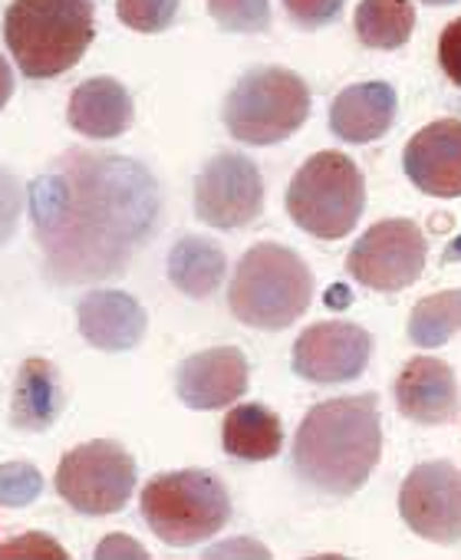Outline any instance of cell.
Wrapping results in <instances>:
<instances>
[{
    "label": "cell",
    "instance_id": "21",
    "mask_svg": "<svg viewBox=\"0 0 461 560\" xmlns=\"http://www.w3.org/2000/svg\"><path fill=\"white\" fill-rule=\"evenodd\" d=\"M224 273H227V257L221 244H214L211 237L188 234L175 241V247L168 250V280L191 301L211 298L221 288Z\"/></svg>",
    "mask_w": 461,
    "mask_h": 560
},
{
    "label": "cell",
    "instance_id": "17",
    "mask_svg": "<svg viewBox=\"0 0 461 560\" xmlns=\"http://www.w3.org/2000/svg\"><path fill=\"white\" fill-rule=\"evenodd\" d=\"M395 109H399V96L389 83H356L346 86L333 106H330V129L336 139L353 142V145H366L376 142L379 136H386L395 122Z\"/></svg>",
    "mask_w": 461,
    "mask_h": 560
},
{
    "label": "cell",
    "instance_id": "19",
    "mask_svg": "<svg viewBox=\"0 0 461 560\" xmlns=\"http://www.w3.org/2000/svg\"><path fill=\"white\" fill-rule=\"evenodd\" d=\"M221 445L238 462H268L284 445V425L274 409L261 402H245L227 409L221 425Z\"/></svg>",
    "mask_w": 461,
    "mask_h": 560
},
{
    "label": "cell",
    "instance_id": "3",
    "mask_svg": "<svg viewBox=\"0 0 461 560\" xmlns=\"http://www.w3.org/2000/svg\"><path fill=\"white\" fill-rule=\"evenodd\" d=\"M90 0H14L4 14V40L27 80H54L73 70L93 44Z\"/></svg>",
    "mask_w": 461,
    "mask_h": 560
},
{
    "label": "cell",
    "instance_id": "14",
    "mask_svg": "<svg viewBox=\"0 0 461 560\" xmlns=\"http://www.w3.org/2000/svg\"><path fill=\"white\" fill-rule=\"evenodd\" d=\"M402 168L409 182L432 198L461 195V119H438L418 129L405 152Z\"/></svg>",
    "mask_w": 461,
    "mask_h": 560
},
{
    "label": "cell",
    "instance_id": "20",
    "mask_svg": "<svg viewBox=\"0 0 461 560\" xmlns=\"http://www.w3.org/2000/svg\"><path fill=\"white\" fill-rule=\"evenodd\" d=\"M63 412V389L60 376L47 360H27L14 383L11 399V422L24 432L50 429Z\"/></svg>",
    "mask_w": 461,
    "mask_h": 560
},
{
    "label": "cell",
    "instance_id": "12",
    "mask_svg": "<svg viewBox=\"0 0 461 560\" xmlns=\"http://www.w3.org/2000/svg\"><path fill=\"white\" fill-rule=\"evenodd\" d=\"M373 357V337L350 320L307 327L294 343V373L314 386H340L363 376Z\"/></svg>",
    "mask_w": 461,
    "mask_h": 560
},
{
    "label": "cell",
    "instance_id": "6",
    "mask_svg": "<svg viewBox=\"0 0 461 560\" xmlns=\"http://www.w3.org/2000/svg\"><path fill=\"white\" fill-rule=\"evenodd\" d=\"M310 116L307 83L284 67H255L224 100V126L241 145H277Z\"/></svg>",
    "mask_w": 461,
    "mask_h": 560
},
{
    "label": "cell",
    "instance_id": "26",
    "mask_svg": "<svg viewBox=\"0 0 461 560\" xmlns=\"http://www.w3.org/2000/svg\"><path fill=\"white\" fill-rule=\"evenodd\" d=\"M44 494V475L31 462H11L0 465V504L24 508L34 504Z\"/></svg>",
    "mask_w": 461,
    "mask_h": 560
},
{
    "label": "cell",
    "instance_id": "30",
    "mask_svg": "<svg viewBox=\"0 0 461 560\" xmlns=\"http://www.w3.org/2000/svg\"><path fill=\"white\" fill-rule=\"evenodd\" d=\"M438 63L445 77L461 90V18L451 21L438 37Z\"/></svg>",
    "mask_w": 461,
    "mask_h": 560
},
{
    "label": "cell",
    "instance_id": "31",
    "mask_svg": "<svg viewBox=\"0 0 461 560\" xmlns=\"http://www.w3.org/2000/svg\"><path fill=\"white\" fill-rule=\"evenodd\" d=\"M96 557H99V560H109V557H135V560H145L149 550H145L135 537H129V534H109V537H103V544L96 547Z\"/></svg>",
    "mask_w": 461,
    "mask_h": 560
},
{
    "label": "cell",
    "instance_id": "25",
    "mask_svg": "<svg viewBox=\"0 0 461 560\" xmlns=\"http://www.w3.org/2000/svg\"><path fill=\"white\" fill-rule=\"evenodd\" d=\"M181 0H116V14L129 31L162 34L175 24Z\"/></svg>",
    "mask_w": 461,
    "mask_h": 560
},
{
    "label": "cell",
    "instance_id": "10",
    "mask_svg": "<svg viewBox=\"0 0 461 560\" xmlns=\"http://www.w3.org/2000/svg\"><path fill=\"white\" fill-rule=\"evenodd\" d=\"M264 211L261 168L241 152L214 155L194 178V214L217 228L235 231L258 221Z\"/></svg>",
    "mask_w": 461,
    "mask_h": 560
},
{
    "label": "cell",
    "instance_id": "4",
    "mask_svg": "<svg viewBox=\"0 0 461 560\" xmlns=\"http://www.w3.org/2000/svg\"><path fill=\"white\" fill-rule=\"evenodd\" d=\"M314 301V273L307 260L274 241L255 244L235 267L227 307L255 330H287Z\"/></svg>",
    "mask_w": 461,
    "mask_h": 560
},
{
    "label": "cell",
    "instance_id": "18",
    "mask_svg": "<svg viewBox=\"0 0 461 560\" xmlns=\"http://www.w3.org/2000/svg\"><path fill=\"white\" fill-rule=\"evenodd\" d=\"M67 119L86 139H119L135 119V103L119 80L93 77L73 90Z\"/></svg>",
    "mask_w": 461,
    "mask_h": 560
},
{
    "label": "cell",
    "instance_id": "2",
    "mask_svg": "<svg viewBox=\"0 0 461 560\" xmlns=\"http://www.w3.org/2000/svg\"><path fill=\"white\" fill-rule=\"evenodd\" d=\"M382 455L379 399L340 396L314 406L294 435V471L304 485L346 498L359 491Z\"/></svg>",
    "mask_w": 461,
    "mask_h": 560
},
{
    "label": "cell",
    "instance_id": "15",
    "mask_svg": "<svg viewBox=\"0 0 461 560\" xmlns=\"http://www.w3.org/2000/svg\"><path fill=\"white\" fill-rule=\"evenodd\" d=\"M399 412L418 425H445L461 412L454 370L438 357H415L395 380Z\"/></svg>",
    "mask_w": 461,
    "mask_h": 560
},
{
    "label": "cell",
    "instance_id": "13",
    "mask_svg": "<svg viewBox=\"0 0 461 560\" xmlns=\"http://www.w3.org/2000/svg\"><path fill=\"white\" fill-rule=\"evenodd\" d=\"M248 357L238 347H211L188 357L175 373L178 399L194 412L235 406L248 393Z\"/></svg>",
    "mask_w": 461,
    "mask_h": 560
},
{
    "label": "cell",
    "instance_id": "33",
    "mask_svg": "<svg viewBox=\"0 0 461 560\" xmlns=\"http://www.w3.org/2000/svg\"><path fill=\"white\" fill-rule=\"evenodd\" d=\"M422 4H432V8H448V4H458V0H422Z\"/></svg>",
    "mask_w": 461,
    "mask_h": 560
},
{
    "label": "cell",
    "instance_id": "5",
    "mask_svg": "<svg viewBox=\"0 0 461 560\" xmlns=\"http://www.w3.org/2000/svg\"><path fill=\"white\" fill-rule=\"evenodd\" d=\"M142 517L168 547H194L211 540L230 521V494L224 481L204 468L165 471L142 488Z\"/></svg>",
    "mask_w": 461,
    "mask_h": 560
},
{
    "label": "cell",
    "instance_id": "8",
    "mask_svg": "<svg viewBox=\"0 0 461 560\" xmlns=\"http://www.w3.org/2000/svg\"><path fill=\"white\" fill-rule=\"evenodd\" d=\"M139 481L132 455L113 442L96 439L70 448L57 468V494L86 517L116 514L129 504Z\"/></svg>",
    "mask_w": 461,
    "mask_h": 560
},
{
    "label": "cell",
    "instance_id": "32",
    "mask_svg": "<svg viewBox=\"0 0 461 560\" xmlns=\"http://www.w3.org/2000/svg\"><path fill=\"white\" fill-rule=\"evenodd\" d=\"M11 93H14V73H11L8 60H4V57H0V109H4V106H8Z\"/></svg>",
    "mask_w": 461,
    "mask_h": 560
},
{
    "label": "cell",
    "instance_id": "1",
    "mask_svg": "<svg viewBox=\"0 0 461 560\" xmlns=\"http://www.w3.org/2000/svg\"><path fill=\"white\" fill-rule=\"evenodd\" d=\"M44 273L60 288L119 277L162 218L155 175L113 152H67L27 188Z\"/></svg>",
    "mask_w": 461,
    "mask_h": 560
},
{
    "label": "cell",
    "instance_id": "24",
    "mask_svg": "<svg viewBox=\"0 0 461 560\" xmlns=\"http://www.w3.org/2000/svg\"><path fill=\"white\" fill-rule=\"evenodd\" d=\"M208 11L230 34H261L271 27V0H208Z\"/></svg>",
    "mask_w": 461,
    "mask_h": 560
},
{
    "label": "cell",
    "instance_id": "7",
    "mask_svg": "<svg viewBox=\"0 0 461 560\" xmlns=\"http://www.w3.org/2000/svg\"><path fill=\"white\" fill-rule=\"evenodd\" d=\"M366 208V178L343 152L310 155L287 188V214L314 237H346Z\"/></svg>",
    "mask_w": 461,
    "mask_h": 560
},
{
    "label": "cell",
    "instance_id": "16",
    "mask_svg": "<svg viewBox=\"0 0 461 560\" xmlns=\"http://www.w3.org/2000/svg\"><path fill=\"white\" fill-rule=\"evenodd\" d=\"M76 327L90 347L106 353H126L142 343L149 317L132 294L90 291L76 307Z\"/></svg>",
    "mask_w": 461,
    "mask_h": 560
},
{
    "label": "cell",
    "instance_id": "27",
    "mask_svg": "<svg viewBox=\"0 0 461 560\" xmlns=\"http://www.w3.org/2000/svg\"><path fill=\"white\" fill-rule=\"evenodd\" d=\"M24 214V185L17 182L14 172L0 165V244H8L17 234Z\"/></svg>",
    "mask_w": 461,
    "mask_h": 560
},
{
    "label": "cell",
    "instance_id": "9",
    "mask_svg": "<svg viewBox=\"0 0 461 560\" xmlns=\"http://www.w3.org/2000/svg\"><path fill=\"white\" fill-rule=\"evenodd\" d=\"M425 234L409 218H389L373 224L346 254V270L369 291L395 294L422 277L425 270Z\"/></svg>",
    "mask_w": 461,
    "mask_h": 560
},
{
    "label": "cell",
    "instance_id": "29",
    "mask_svg": "<svg viewBox=\"0 0 461 560\" xmlns=\"http://www.w3.org/2000/svg\"><path fill=\"white\" fill-rule=\"evenodd\" d=\"M0 557H67V550L50 537V534H21V537H11L8 544H0Z\"/></svg>",
    "mask_w": 461,
    "mask_h": 560
},
{
    "label": "cell",
    "instance_id": "23",
    "mask_svg": "<svg viewBox=\"0 0 461 560\" xmlns=\"http://www.w3.org/2000/svg\"><path fill=\"white\" fill-rule=\"evenodd\" d=\"M461 334V291H438L415 304L409 317V340L422 350L445 347Z\"/></svg>",
    "mask_w": 461,
    "mask_h": 560
},
{
    "label": "cell",
    "instance_id": "11",
    "mask_svg": "<svg viewBox=\"0 0 461 560\" xmlns=\"http://www.w3.org/2000/svg\"><path fill=\"white\" fill-rule=\"evenodd\" d=\"M402 521L425 540H461V468L451 462H425L409 471L399 488Z\"/></svg>",
    "mask_w": 461,
    "mask_h": 560
},
{
    "label": "cell",
    "instance_id": "22",
    "mask_svg": "<svg viewBox=\"0 0 461 560\" xmlns=\"http://www.w3.org/2000/svg\"><path fill=\"white\" fill-rule=\"evenodd\" d=\"M353 24L363 47L399 50L415 31V8L412 0H359Z\"/></svg>",
    "mask_w": 461,
    "mask_h": 560
},
{
    "label": "cell",
    "instance_id": "28",
    "mask_svg": "<svg viewBox=\"0 0 461 560\" xmlns=\"http://www.w3.org/2000/svg\"><path fill=\"white\" fill-rule=\"evenodd\" d=\"M346 8V0H284V11L304 31H320L333 24Z\"/></svg>",
    "mask_w": 461,
    "mask_h": 560
}]
</instances>
